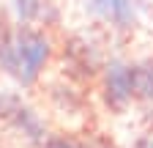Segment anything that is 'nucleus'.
Wrapping results in <instances>:
<instances>
[{
	"mask_svg": "<svg viewBox=\"0 0 153 148\" xmlns=\"http://www.w3.org/2000/svg\"><path fill=\"white\" fill-rule=\"evenodd\" d=\"M16 36V52H19V74L16 80L22 85H33L36 77L41 74V69L47 66L49 55H52V44L44 33H38L33 28H27L25 22L14 30Z\"/></svg>",
	"mask_w": 153,
	"mask_h": 148,
	"instance_id": "f257e3e1",
	"label": "nucleus"
},
{
	"mask_svg": "<svg viewBox=\"0 0 153 148\" xmlns=\"http://www.w3.org/2000/svg\"><path fill=\"white\" fill-rule=\"evenodd\" d=\"M101 93L109 110H126L128 102L134 99V88H131V66L123 61H109L104 66V85Z\"/></svg>",
	"mask_w": 153,
	"mask_h": 148,
	"instance_id": "f03ea898",
	"label": "nucleus"
},
{
	"mask_svg": "<svg viewBox=\"0 0 153 148\" xmlns=\"http://www.w3.org/2000/svg\"><path fill=\"white\" fill-rule=\"evenodd\" d=\"M88 11L118 30H128L137 22V8L131 0H88Z\"/></svg>",
	"mask_w": 153,
	"mask_h": 148,
	"instance_id": "7ed1b4c3",
	"label": "nucleus"
},
{
	"mask_svg": "<svg viewBox=\"0 0 153 148\" xmlns=\"http://www.w3.org/2000/svg\"><path fill=\"white\" fill-rule=\"evenodd\" d=\"M3 118H8V121H11V123L19 129V132H22V135L30 140V143H41V140H44V123H41V118H38L30 107H25L16 96L8 102Z\"/></svg>",
	"mask_w": 153,
	"mask_h": 148,
	"instance_id": "20e7f679",
	"label": "nucleus"
},
{
	"mask_svg": "<svg viewBox=\"0 0 153 148\" xmlns=\"http://www.w3.org/2000/svg\"><path fill=\"white\" fill-rule=\"evenodd\" d=\"M63 61L68 66L71 74H76V77H93L96 74V66H99V55H96V49L79 39H71L68 47H66V55Z\"/></svg>",
	"mask_w": 153,
	"mask_h": 148,
	"instance_id": "39448f33",
	"label": "nucleus"
},
{
	"mask_svg": "<svg viewBox=\"0 0 153 148\" xmlns=\"http://www.w3.org/2000/svg\"><path fill=\"white\" fill-rule=\"evenodd\" d=\"M0 69L11 77L19 74V52H16V36L8 22H0Z\"/></svg>",
	"mask_w": 153,
	"mask_h": 148,
	"instance_id": "423d86ee",
	"label": "nucleus"
},
{
	"mask_svg": "<svg viewBox=\"0 0 153 148\" xmlns=\"http://www.w3.org/2000/svg\"><path fill=\"white\" fill-rule=\"evenodd\" d=\"M131 88L137 99L153 102V63L150 61L131 63Z\"/></svg>",
	"mask_w": 153,
	"mask_h": 148,
	"instance_id": "0eeeda50",
	"label": "nucleus"
},
{
	"mask_svg": "<svg viewBox=\"0 0 153 148\" xmlns=\"http://www.w3.org/2000/svg\"><path fill=\"white\" fill-rule=\"evenodd\" d=\"M44 6H47L44 0H14V14H16L19 22L30 25L44 14Z\"/></svg>",
	"mask_w": 153,
	"mask_h": 148,
	"instance_id": "6e6552de",
	"label": "nucleus"
},
{
	"mask_svg": "<svg viewBox=\"0 0 153 148\" xmlns=\"http://www.w3.org/2000/svg\"><path fill=\"white\" fill-rule=\"evenodd\" d=\"M44 148H79V145L71 143V140H66V137H52V140L44 143Z\"/></svg>",
	"mask_w": 153,
	"mask_h": 148,
	"instance_id": "1a4fd4ad",
	"label": "nucleus"
},
{
	"mask_svg": "<svg viewBox=\"0 0 153 148\" xmlns=\"http://www.w3.org/2000/svg\"><path fill=\"white\" fill-rule=\"evenodd\" d=\"M148 148H153V140H150V143H148Z\"/></svg>",
	"mask_w": 153,
	"mask_h": 148,
	"instance_id": "9d476101",
	"label": "nucleus"
},
{
	"mask_svg": "<svg viewBox=\"0 0 153 148\" xmlns=\"http://www.w3.org/2000/svg\"><path fill=\"white\" fill-rule=\"evenodd\" d=\"M99 148H107V145H99Z\"/></svg>",
	"mask_w": 153,
	"mask_h": 148,
	"instance_id": "9b49d317",
	"label": "nucleus"
}]
</instances>
